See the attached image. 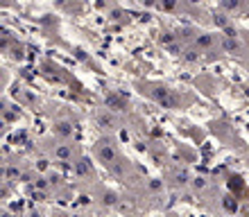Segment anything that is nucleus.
Instances as JSON below:
<instances>
[{
    "label": "nucleus",
    "mask_w": 249,
    "mask_h": 217,
    "mask_svg": "<svg viewBox=\"0 0 249 217\" xmlns=\"http://www.w3.org/2000/svg\"><path fill=\"white\" fill-rule=\"evenodd\" d=\"M161 43H172V34H163V36H161Z\"/></svg>",
    "instance_id": "7ed1b4c3"
},
{
    "label": "nucleus",
    "mask_w": 249,
    "mask_h": 217,
    "mask_svg": "<svg viewBox=\"0 0 249 217\" xmlns=\"http://www.w3.org/2000/svg\"><path fill=\"white\" fill-rule=\"evenodd\" d=\"M102 158H105V161H111V158H113V151L111 150H102Z\"/></svg>",
    "instance_id": "f257e3e1"
},
{
    "label": "nucleus",
    "mask_w": 249,
    "mask_h": 217,
    "mask_svg": "<svg viewBox=\"0 0 249 217\" xmlns=\"http://www.w3.org/2000/svg\"><path fill=\"white\" fill-rule=\"evenodd\" d=\"M197 43H199V46H211V36H202Z\"/></svg>",
    "instance_id": "f03ea898"
},
{
    "label": "nucleus",
    "mask_w": 249,
    "mask_h": 217,
    "mask_svg": "<svg viewBox=\"0 0 249 217\" xmlns=\"http://www.w3.org/2000/svg\"><path fill=\"white\" fill-rule=\"evenodd\" d=\"M57 154H59V156H68V150H66V147H61V150L57 151Z\"/></svg>",
    "instance_id": "20e7f679"
},
{
    "label": "nucleus",
    "mask_w": 249,
    "mask_h": 217,
    "mask_svg": "<svg viewBox=\"0 0 249 217\" xmlns=\"http://www.w3.org/2000/svg\"><path fill=\"white\" fill-rule=\"evenodd\" d=\"M59 132L61 134H68V125H59Z\"/></svg>",
    "instance_id": "39448f33"
}]
</instances>
